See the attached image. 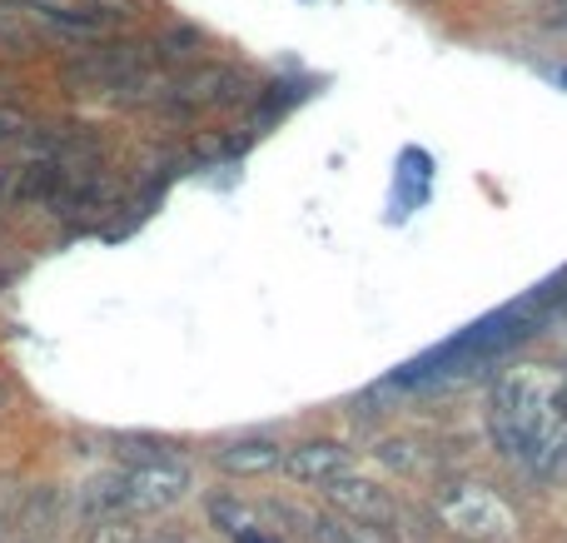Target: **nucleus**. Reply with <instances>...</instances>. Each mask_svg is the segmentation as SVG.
<instances>
[{
    "label": "nucleus",
    "mask_w": 567,
    "mask_h": 543,
    "mask_svg": "<svg viewBox=\"0 0 567 543\" xmlns=\"http://www.w3.org/2000/svg\"><path fill=\"white\" fill-rule=\"evenodd\" d=\"M309 543H389V534L379 529H363V524H349V519H313L309 524Z\"/></svg>",
    "instance_id": "11"
},
{
    "label": "nucleus",
    "mask_w": 567,
    "mask_h": 543,
    "mask_svg": "<svg viewBox=\"0 0 567 543\" xmlns=\"http://www.w3.org/2000/svg\"><path fill=\"white\" fill-rule=\"evenodd\" d=\"M279 469L293 479V484L323 489V484H333L339 474H353V454L339 444V439H309V444L289 449V454L279 459Z\"/></svg>",
    "instance_id": "6"
},
{
    "label": "nucleus",
    "mask_w": 567,
    "mask_h": 543,
    "mask_svg": "<svg viewBox=\"0 0 567 543\" xmlns=\"http://www.w3.org/2000/svg\"><path fill=\"white\" fill-rule=\"evenodd\" d=\"M85 543H140V524L135 514H110V519H95L90 524Z\"/></svg>",
    "instance_id": "14"
},
{
    "label": "nucleus",
    "mask_w": 567,
    "mask_h": 543,
    "mask_svg": "<svg viewBox=\"0 0 567 543\" xmlns=\"http://www.w3.org/2000/svg\"><path fill=\"white\" fill-rule=\"evenodd\" d=\"M379 459H383V464H393L399 474H419V464H423V454H419V444H413V439H389V444L379 449Z\"/></svg>",
    "instance_id": "15"
},
{
    "label": "nucleus",
    "mask_w": 567,
    "mask_h": 543,
    "mask_svg": "<svg viewBox=\"0 0 567 543\" xmlns=\"http://www.w3.org/2000/svg\"><path fill=\"white\" fill-rule=\"evenodd\" d=\"M115 459L130 469H155V464H169V459H179V449L169 444V439H155V434H125L115 439Z\"/></svg>",
    "instance_id": "10"
},
{
    "label": "nucleus",
    "mask_w": 567,
    "mask_h": 543,
    "mask_svg": "<svg viewBox=\"0 0 567 543\" xmlns=\"http://www.w3.org/2000/svg\"><path fill=\"white\" fill-rule=\"evenodd\" d=\"M323 494H329V504L339 509V519H349V524L379 529V534H389V529L399 524V504H393L389 489H379L373 479L339 474L333 484H323Z\"/></svg>",
    "instance_id": "4"
},
{
    "label": "nucleus",
    "mask_w": 567,
    "mask_h": 543,
    "mask_svg": "<svg viewBox=\"0 0 567 543\" xmlns=\"http://www.w3.org/2000/svg\"><path fill=\"white\" fill-rule=\"evenodd\" d=\"M189 494L185 459H169L155 469H130L125 474V514H165Z\"/></svg>",
    "instance_id": "5"
},
{
    "label": "nucleus",
    "mask_w": 567,
    "mask_h": 543,
    "mask_svg": "<svg viewBox=\"0 0 567 543\" xmlns=\"http://www.w3.org/2000/svg\"><path fill=\"white\" fill-rule=\"evenodd\" d=\"M199 50H205V35L199 30H165V35L150 45V55H159V60H169V65H195L199 60Z\"/></svg>",
    "instance_id": "13"
},
{
    "label": "nucleus",
    "mask_w": 567,
    "mask_h": 543,
    "mask_svg": "<svg viewBox=\"0 0 567 543\" xmlns=\"http://www.w3.org/2000/svg\"><path fill=\"white\" fill-rule=\"evenodd\" d=\"M30 130V120L20 115L16 105H0V140H10V135H25Z\"/></svg>",
    "instance_id": "16"
},
{
    "label": "nucleus",
    "mask_w": 567,
    "mask_h": 543,
    "mask_svg": "<svg viewBox=\"0 0 567 543\" xmlns=\"http://www.w3.org/2000/svg\"><path fill=\"white\" fill-rule=\"evenodd\" d=\"M284 459V449L275 444V439L255 434V439H235V444H219L215 449V464L225 469V474L235 479H259V474H275Z\"/></svg>",
    "instance_id": "9"
},
{
    "label": "nucleus",
    "mask_w": 567,
    "mask_h": 543,
    "mask_svg": "<svg viewBox=\"0 0 567 543\" xmlns=\"http://www.w3.org/2000/svg\"><path fill=\"white\" fill-rule=\"evenodd\" d=\"M553 6H558V10H567V0H553Z\"/></svg>",
    "instance_id": "19"
},
{
    "label": "nucleus",
    "mask_w": 567,
    "mask_h": 543,
    "mask_svg": "<svg viewBox=\"0 0 567 543\" xmlns=\"http://www.w3.org/2000/svg\"><path fill=\"white\" fill-rule=\"evenodd\" d=\"M433 509H439L443 529H453V534L468 539V543H508L518 534V509H513L498 489L473 484V479L443 484L439 499H433Z\"/></svg>",
    "instance_id": "2"
},
{
    "label": "nucleus",
    "mask_w": 567,
    "mask_h": 543,
    "mask_svg": "<svg viewBox=\"0 0 567 543\" xmlns=\"http://www.w3.org/2000/svg\"><path fill=\"white\" fill-rule=\"evenodd\" d=\"M0 40H16V30H10V20L0 16Z\"/></svg>",
    "instance_id": "17"
},
{
    "label": "nucleus",
    "mask_w": 567,
    "mask_h": 543,
    "mask_svg": "<svg viewBox=\"0 0 567 543\" xmlns=\"http://www.w3.org/2000/svg\"><path fill=\"white\" fill-rule=\"evenodd\" d=\"M209 519H215V529H225L229 539H275V519L279 509H259L249 504V499H235V494H215L209 499Z\"/></svg>",
    "instance_id": "7"
},
{
    "label": "nucleus",
    "mask_w": 567,
    "mask_h": 543,
    "mask_svg": "<svg viewBox=\"0 0 567 543\" xmlns=\"http://www.w3.org/2000/svg\"><path fill=\"white\" fill-rule=\"evenodd\" d=\"M493 444L503 459L553 479L567 469V375L558 365H508L493 385Z\"/></svg>",
    "instance_id": "1"
},
{
    "label": "nucleus",
    "mask_w": 567,
    "mask_h": 543,
    "mask_svg": "<svg viewBox=\"0 0 567 543\" xmlns=\"http://www.w3.org/2000/svg\"><path fill=\"white\" fill-rule=\"evenodd\" d=\"M0 409H6V385H0Z\"/></svg>",
    "instance_id": "18"
},
{
    "label": "nucleus",
    "mask_w": 567,
    "mask_h": 543,
    "mask_svg": "<svg viewBox=\"0 0 567 543\" xmlns=\"http://www.w3.org/2000/svg\"><path fill=\"white\" fill-rule=\"evenodd\" d=\"M235 95V75L219 65H199L185 70V75L169 80V100L165 110H195V105H219V100Z\"/></svg>",
    "instance_id": "8"
},
{
    "label": "nucleus",
    "mask_w": 567,
    "mask_h": 543,
    "mask_svg": "<svg viewBox=\"0 0 567 543\" xmlns=\"http://www.w3.org/2000/svg\"><path fill=\"white\" fill-rule=\"evenodd\" d=\"M60 195V165H50V160H40V165H25L16 180V199H55Z\"/></svg>",
    "instance_id": "12"
},
{
    "label": "nucleus",
    "mask_w": 567,
    "mask_h": 543,
    "mask_svg": "<svg viewBox=\"0 0 567 543\" xmlns=\"http://www.w3.org/2000/svg\"><path fill=\"white\" fill-rule=\"evenodd\" d=\"M20 543H25V539H20Z\"/></svg>",
    "instance_id": "20"
},
{
    "label": "nucleus",
    "mask_w": 567,
    "mask_h": 543,
    "mask_svg": "<svg viewBox=\"0 0 567 543\" xmlns=\"http://www.w3.org/2000/svg\"><path fill=\"white\" fill-rule=\"evenodd\" d=\"M140 70H150V45L115 40V45H105V50H85V55L70 60V65H65V85L95 95V90H120L125 80H135Z\"/></svg>",
    "instance_id": "3"
}]
</instances>
